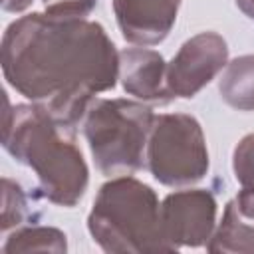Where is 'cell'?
<instances>
[{
	"label": "cell",
	"mask_w": 254,
	"mask_h": 254,
	"mask_svg": "<svg viewBox=\"0 0 254 254\" xmlns=\"http://www.w3.org/2000/svg\"><path fill=\"white\" fill-rule=\"evenodd\" d=\"M153 109L131 99H93L83 117V135L97 169L111 175H131L145 165Z\"/></svg>",
	"instance_id": "277c9868"
},
{
	"label": "cell",
	"mask_w": 254,
	"mask_h": 254,
	"mask_svg": "<svg viewBox=\"0 0 254 254\" xmlns=\"http://www.w3.org/2000/svg\"><path fill=\"white\" fill-rule=\"evenodd\" d=\"M236 6L248 16L254 20V0H236Z\"/></svg>",
	"instance_id": "e0dca14e"
},
{
	"label": "cell",
	"mask_w": 254,
	"mask_h": 254,
	"mask_svg": "<svg viewBox=\"0 0 254 254\" xmlns=\"http://www.w3.org/2000/svg\"><path fill=\"white\" fill-rule=\"evenodd\" d=\"M121 36L135 46L161 44L173 30L181 0H113Z\"/></svg>",
	"instance_id": "ba28073f"
},
{
	"label": "cell",
	"mask_w": 254,
	"mask_h": 254,
	"mask_svg": "<svg viewBox=\"0 0 254 254\" xmlns=\"http://www.w3.org/2000/svg\"><path fill=\"white\" fill-rule=\"evenodd\" d=\"M145 163L161 185L189 187L208 173V149L200 123L187 113L155 115Z\"/></svg>",
	"instance_id": "5b68a950"
},
{
	"label": "cell",
	"mask_w": 254,
	"mask_h": 254,
	"mask_svg": "<svg viewBox=\"0 0 254 254\" xmlns=\"http://www.w3.org/2000/svg\"><path fill=\"white\" fill-rule=\"evenodd\" d=\"M228 64L226 40L216 32L189 38L167 64V87L173 97L190 99Z\"/></svg>",
	"instance_id": "52a82bcc"
},
{
	"label": "cell",
	"mask_w": 254,
	"mask_h": 254,
	"mask_svg": "<svg viewBox=\"0 0 254 254\" xmlns=\"http://www.w3.org/2000/svg\"><path fill=\"white\" fill-rule=\"evenodd\" d=\"M119 79L123 89L147 103L173 101L167 87V62L149 48H125L119 52Z\"/></svg>",
	"instance_id": "9c48e42d"
},
{
	"label": "cell",
	"mask_w": 254,
	"mask_h": 254,
	"mask_svg": "<svg viewBox=\"0 0 254 254\" xmlns=\"http://www.w3.org/2000/svg\"><path fill=\"white\" fill-rule=\"evenodd\" d=\"M28 214V202L24 196V190L18 183L4 177L2 179V232H8L10 228L22 224V220Z\"/></svg>",
	"instance_id": "4fadbf2b"
},
{
	"label": "cell",
	"mask_w": 254,
	"mask_h": 254,
	"mask_svg": "<svg viewBox=\"0 0 254 254\" xmlns=\"http://www.w3.org/2000/svg\"><path fill=\"white\" fill-rule=\"evenodd\" d=\"M2 147L38 177L40 196L52 204L71 208L85 194L89 169L73 141L42 105H10L2 119Z\"/></svg>",
	"instance_id": "7a4b0ae2"
},
{
	"label": "cell",
	"mask_w": 254,
	"mask_h": 254,
	"mask_svg": "<svg viewBox=\"0 0 254 254\" xmlns=\"http://www.w3.org/2000/svg\"><path fill=\"white\" fill-rule=\"evenodd\" d=\"M87 230L103 252H173L163 236L155 190L129 175L101 185L87 216Z\"/></svg>",
	"instance_id": "3957f363"
},
{
	"label": "cell",
	"mask_w": 254,
	"mask_h": 254,
	"mask_svg": "<svg viewBox=\"0 0 254 254\" xmlns=\"http://www.w3.org/2000/svg\"><path fill=\"white\" fill-rule=\"evenodd\" d=\"M161 228L171 250L206 246L216 228V200L206 189L171 192L161 202Z\"/></svg>",
	"instance_id": "8992f818"
},
{
	"label": "cell",
	"mask_w": 254,
	"mask_h": 254,
	"mask_svg": "<svg viewBox=\"0 0 254 254\" xmlns=\"http://www.w3.org/2000/svg\"><path fill=\"white\" fill-rule=\"evenodd\" d=\"M232 171L242 189L254 190V133L244 135L234 147Z\"/></svg>",
	"instance_id": "5bb4252c"
},
{
	"label": "cell",
	"mask_w": 254,
	"mask_h": 254,
	"mask_svg": "<svg viewBox=\"0 0 254 254\" xmlns=\"http://www.w3.org/2000/svg\"><path fill=\"white\" fill-rule=\"evenodd\" d=\"M6 81L75 133L95 93L119 79V52L101 24L34 12L14 20L2 36Z\"/></svg>",
	"instance_id": "6da1fadb"
},
{
	"label": "cell",
	"mask_w": 254,
	"mask_h": 254,
	"mask_svg": "<svg viewBox=\"0 0 254 254\" xmlns=\"http://www.w3.org/2000/svg\"><path fill=\"white\" fill-rule=\"evenodd\" d=\"M208 252L254 254V190L242 189L226 206L206 242Z\"/></svg>",
	"instance_id": "30bf717a"
},
{
	"label": "cell",
	"mask_w": 254,
	"mask_h": 254,
	"mask_svg": "<svg viewBox=\"0 0 254 254\" xmlns=\"http://www.w3.org/2000/svg\"><path fill=\"white\" fill-rule=\"evenodd\" d=\"M220 97L238 111H254V54L234 58L226 64L220 81Z\"/></svg>",
	"instance_id": "8fae6325"
},
{
	"label": "cell",
	"mask_w": 254,
	"mask_h": 254,
	"mask_svg": "<svg viewBox=\"0 0 254 254\" xmlns=\"http://www.w3.org/2000/svg\"><path fill=\"white\" fill-rule=\"evenodd\" d=\"M34 0H2V10H6V12H22V10H26L30 4H32Z\"/></svg>",
	"instance_id": "2e32d148"
},
{
	"label": "cell",
	"mask_w": 254,
	"mask_h": 254,
	"mask_svg": "<svg viewBox=\"0 0 254 254\" xmlns=\"http://www.w3.org/2000/svg\"><path fill=\"white\" fill-rule=\"evenodd\" d=\"M44 12L62 18H85L95 8L97 0H42Z\"/></svg>",
	"instance_id": "9a60e30c"
},
{
	"label": "cell",
	"mask_w": 254,
	"mask_h": 254,
	"mask_svg": "<svg viewBox=\"0 0 254 254\" xmlns=\"http://www.w3.org/2000/svg\"><path fill=\"white\" fill-rule=\"evenodd\" d=\"M65 250H67L65 234L54 226H26V228L14 230L2 246L4 254H16V252L62 254Z\"/></svg>",
	"instance_id": "7c38bea8"
}]
</instances>
